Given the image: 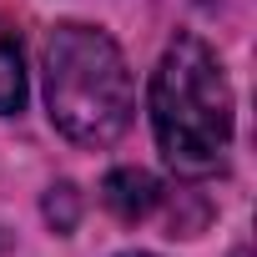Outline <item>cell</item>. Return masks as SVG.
Returning <instances> with one entry per match:
<instances>
[{"mask_svg":"<svg viewBox=\"0 0 257 257\" xmlns=\"http://www.w3.org/2000/svg\"><path fill=\"white\" fill-rule=\"evenodd\" d=\"M46 106L71 142H116L132 121V71L116 41L91 26H56L46 41Z\"/></svg>","mask_w":257,"mask_h":257,"instance_id":"cell-2","label":"cell"},{"mask_svg":"<svg viewBox=\"0 0 257 257\" xmlns=\"http://www.w3.org/2000/svg\"><path fill=\"white\" fill-rule=\"evenodd\" d=\"M126 257H152V252H126Z\"/></svg>","mask_w":257,"mask_h":257,"instance_id":"cell-6","label":"cell"},{"mask_svg":"<svg viewBox=\"0 0 257 257\" xmlns=\"http://www.w3.org/2000/svg\"><path fill=\"white\" fill-rule=\"evenodd\" d=\"M76 217H81V197H76V187H71V182L51 187V192H46V222H51L56 232H71Z\"/></svg>","mask_w":257,"mask_h":257,"instance_id":"cell-5","label":"cell"},{"mask_svg":"<svg viewBox=\"0 0 257 257\" xmlns=\"http://www.w3.org/2000/svg\"><path fill=\"white\" fill-rule=\"evenodd\" d=\"M101 202H106L121 222H142V217L157 212L162 187H157V177L142 172V167H116V172L101 182Z\"/></svg>","mask_w":257,"mask_h":257,"instance_id":"cell-3","label":"cell"},{"mask_svg":"<svg viewBox=\"0 0 257 257\" xmlns=\"http://www.w3.org/2000/svg\"><path fill=\"white\" fill-rule=\"evenodd\" d=\"M26 101V66H21V41L0 21V111H21Z\"/></svg>","mask_w":257,"mask_h":257,"instance_id":"cell-4","label":"cell"},{"mask_svg":"<svg viewBox=\"0 0 257 257\" xmlns=\"http://www.w3.org/2000/svg\"><path fill=\"white\" fill-rule=\"evenodd\" d=\"M0 252H6V232H0Z\"/></svg>","mask_w":257,"mask_h":257,"instance_id":"cell-7","label":"cell"},{"mask_svg":"<svg viewBox=\"0 0 257 257\" xmlns=\"http://www.w3.org/2000/svg\"><path fill=\"white\" fill-rule=\"evenodd\" d=\"M152 126H157L162 157L177 172L202 177L222 162L232 142V91L217 56L197 36L167 46L152 81Z\"/></svg>","mask_w":257,"mask_h":257,"instance_id":"cell-1","label":"cell"}]
</instances>
